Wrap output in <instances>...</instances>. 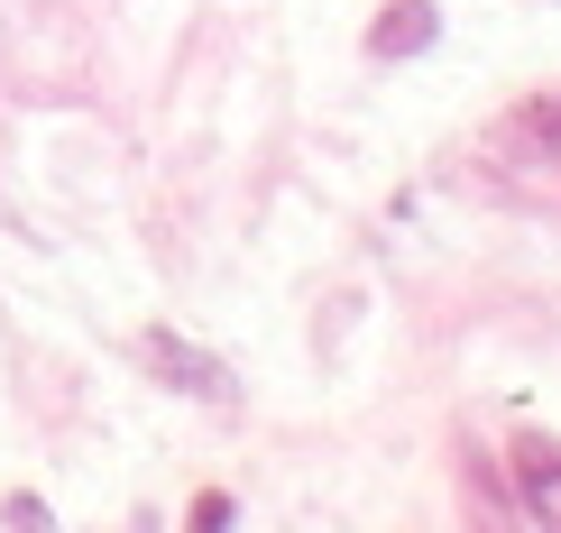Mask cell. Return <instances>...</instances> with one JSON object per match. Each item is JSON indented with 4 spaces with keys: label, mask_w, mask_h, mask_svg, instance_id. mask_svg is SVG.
Returning <instances> with one entry per match:
<instances>
[{
    "label": "cell",
    "mask_w": 561,
    "mask_h": 533,
    "mask_svg": "<svg viewBox=\"0 0 561 533\" xmlns=\"http://www.w3.org/2000/svg\"><path fill=\"white\" fill-rule=\"evenodd\" d=\"M138 359H148L167 386L203 396V405H230V396H240V386H230V368H221L213 350H194V340H175V332H148V340H138Z\"/></svg>",
    "instance_id": "1"
},
{
    "label": "cell",
    "mask_w": 561,
    "mask_h": 533,
    "mask_svg": "<svg viewBox=\"0 0 561 533\" xmlns=\"http://www.w3.org/2000/svg\"><path fill=\"white\" fill-rule=\"evenodd\" d=\"M506 478H516V506H525V515L561 533V442H552V432H516Z\"/></svg>",
    "instance_id": "2"
},
{
    "label": "cell",
    "mask_w": 561,
    "mask_h": 533,
    "mask_svg": "<svg viewBox=\"0 0 561 533\" xmlns=\"http://www.w3.org/2000/svg\"><path fill=\"white\" fill-rule=\"evenodd\" d=\"M368 46H378V56H424L433 46V0H387L378 28H368Z\"/></svg>",
    "instance_id": "3"
}]
</instances>
